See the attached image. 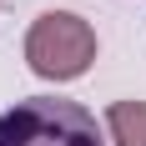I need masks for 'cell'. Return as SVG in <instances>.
Masks as SVG:
<instances>
[{"mask_svg": "<svg viewBox=\"0 0 146 146\" xmlns=\"http://www.w3.org/2000/svg\"><path fill=\"white\" fill-rule=\"evenodd\" d=\"M106 136H111V146H146V101H111Z\"/></svg>", "mask_w": 146, "mask_h": 146, "instance_id": "cell-3", "label": "cell"}, {"mask_svg": "<svg viewBox=\"0 0 146 146\" xmlns=\"http://www.w3.org/2000/svg\"><path fill=\"white\" fill-rule=\"evenodd\" d=\"M96 60V30L76 10H40L25 30V66L40 81H76Z\"/></svg>", "mask_w": 146, "mask_h": 146, "instance_id": "cell-2", "label": "cell"}, {"mask_svg": "<svg viewBox=\"0 0 146 146\" xmlns=\"http://www.w3.org/2000/svg\"><path fill=\"white\" fill-rule=\"evenodd\" d=\"M0 146H106L101 126L81 101L25 96L0 111Z\"/></svg>", "mask_w": 146, "mask_h": 146, "instance_id": "cell-1", "label": "cell"}]
</instances>
